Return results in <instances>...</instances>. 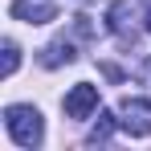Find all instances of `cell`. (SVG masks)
I'll return each instance as SVG.
<instances>
[{"instance_id": "obj_1", "label": "cell", "mask_w": 151, "mask_h": 151, "mask_svg": "<svg viewBox=\"0 0 151 151\" xmlns=\"http://www.w3.org/2000/svg\"><path fill=\"white\" fill-rule=\"evenodd\" d=\"M4 131L17 147L25 151H37L41 139H45V123H41V110L37 106H25V102H12L4 106Z\"/></svg>"}, {"instance_id": "obj_2", "label": "cell", "mask_w": 151, "mask_h": 151, "mask_svg": "<svg viewBox=\"0 0 151 151\" xmlns=\"http://www.w3.org/2000/svg\"><path fill=\"white\" fill-rule=\"evenodd\" d=\"M114 114H119V131L135 135V139L151 135V98H135V94H127V98L119 102Z\"/></svg>"}, {"instance_id": "obj_3", "label": "cell", "mask_w": 151, "mask_h": 151, "mask_svg": "<svg viewBox=\"0 0 151 151\" xmlns=\"http://www.w3.org/2000/svg\"><path fill=\"white\" fill-rule=\"evenodd\" d=\"M65 114L70 119H90L94 110H98V86H90V82H78L70 86V94H65Z\"/></svg>"}, {"instance_id": "obj_4", "label": "cell", "mask_w": 151, "mask_h": 151, "mask_svg": "<svg viewBox=\"0 0 151 151\" xmlns=\"http://www.w3.org/2000/svg\"><path fill=\"white\" fill-rule=\"evenodd\" d=\"M8 12L17 21H25V25H49V21H57V4L53 0H12Z\"/></svg>"}, {"instance_id": "obj_5", "label": "cell", "mask_w": 151, "mask_h": 151, "mask_svg": "<svg viewBox=\"0 0 151 151\" xmlns=\"http://www.w3.org/2000/svg\"><path fill=\"white\" fill-rule=\"evenodd\" d=\"M106 25H110V33H114L119 41H135V29H131V4H127V0H114V4L106 8Z\"/></svg>"}, {"instance_id": "obj_6", "label": "cell", "mask_w": 151, "mask_h": 151, "mask_svg": "<svg viewBox=\"0 0 151 151\" xmlns=\"http://www.w3.org/2000/svg\"><path fill=\"white\" fill-rule=\"evenodd\" d=\"M74 57H78L74 41H65V37H61V41H49V45L41 49V65H45V70H57V65H70Z\"/></svg>"}, {"instance_id": "obj_7", "label": "cell", "mask_w": 151, "mask_h": 151, "mask_svg": "<svg viewBox=\"0 0 151 151\" xmlns=\"http://www.w3.org/2000/svg\"><path fill=\"white\" fill-rule=\"evenodd\" d=\"M114 127H119V114H106V110H98V123H94V131H90V143H106Z\"/></svg>"}, {"instance_id": "obj_8", "label": "cell", "mask_w": 151, "mask_h": 151, "mask_svg": "<svg viewBox=\"0 0 151 151\" xmlns=\"http://www.w3.org/2000/svg\"><path fill=\"white\" fill-rule=\"evenodd\" d=\"M17 65H21V49H17V41H4V78L17 74Z\"/></svg>"}, {"instance_id": "obj_9", "label": "cell", "mask_w": 151, "mask_h": 151, "mask_svg": "<svg viewBox=\"0 0 151 151\" xmlns=\"http://www.w3.org/2000/svg\"><path fill=\"white\" fill-rule=\"evenodd\" d=\"M143 82H147V86H151V57H147V61H143Z\"/></svg>"}, {"instance_id": "obj_10", "label": "cell", "mask_w": 151, "mask_h": 151, "mask_svg": "<svg viewBox=\"0 0 151 151\" xmlns=\"http://www.w3.org/2000/svg\"><path fill=\"white\" fill-rule=\"evenodd\" d=\"M143 29H147V33H151V8H147V17H143Z\"/></svg>"}]
</instances>
